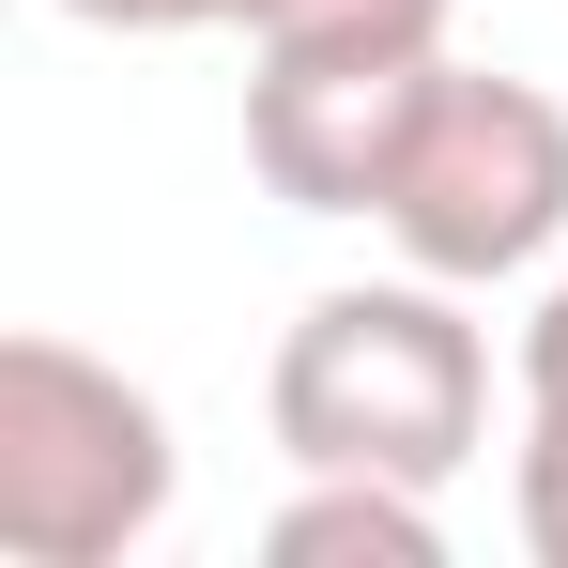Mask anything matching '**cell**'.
Listing matches in <instances>:
<instances>
[{
    "mask_svg": "<svg viewBox=\"0 0 568 568\" xmlns=\"http://www.w3.org/2000/svg\"><path fill=\"white\" fill-rule=\"evenodd\" d=\"M507 507H523V554L568 568V430H523V476H507Z\"/></svg>",
    "mask_w": 568,
    "mask_h": 568,
    "instance_id": "ba28073f",
    "label": "cell"
},
{
    "mask_svg": "<svg viewBox=\"0 0 568 568\" xmlns=\"http://www.w3.org/2000/svg\"><path fill=\"white\" fill-rule=\"evenodd\" d=\"M430 62L446 47H277V62H246V170L292 215H384V170L415 139Z\"/></svg>",
    "mask_w": 568,
    "mask_h": 568,
    "instance_id": "277c9868",
    "label": "cell"
},
{
    "mask_svg": "<svg viewBox=\"0 0 568 568\" xmlns=\"http://www.w3.org/2000/svg\"><path fill=\"white\" fill-rule=\"evenodd\" d=\"M507 384H523V430H568V262L538 277V307H523V354H507Z\"/></svg>",
    "mask_w": 568,
    "mask_h": 568,
    "instance_id": "52a82bcc",
    "label": "cell"
},
{
    "mask_svg": "<svg viewBox=\"0 0 568 568\" xmlns=\"http://www.w3.org/2000/svg\"><path fill=\"white\" fill-rule=\"evenodd\" d=\"M78 31H246V62H277V47H446V16L462 0H62Z\"/></svg>",
    "mask_w": 568,
    "mask_h": 568,
    "instance_id": "5b68a950",
    "label": "cell"
},
{
    "mask_svg": "<svg viewBox=\"0 0 568 568\" xmlns=\"http://www.w3.org/2000/svg\"><path fill=\"white\" fill-rule=\"evenodd\" d=\"M384 246L446 292H491V277H538L568 246V108L507 62H430L415 93V139L384 170Z\"/></svg>",
    "mask_w": 568,
    "mask_h": 568,
    "instance_id": "3957f363",
    "label": "cell"
},
{
    "mask_svg": "<svg viewBox=\"0 0 568 568\" xmlns=\"http://www.w3.org/2000/svg\"><path fill=\"white\" fill-rule=\"evenodd\" d=\"M262 430L292 476H446L491 446V338L462 323L446 277H338L292 307L277 369H262Z\"/></svg>",
    "mask_w": 568,
    "mask_h": 568,
    "instance_id": "6da1fadb",
    "label": "cell"
},
{
    "mask_svg": "<svg viewBox=\"0 0 568 568\" xmlns=\"http://www.w3.org/2000/svg\"><path fill=\"white\" fill-rule=\"evenodd\" d=\"M262 554L277 568H446V491H415V476H292Z\"/></svg>",
    "mask_w": 568,
    "mask_h": 568,
    "instance_id": "8992f818",
    "label": "cell"
},
{
    "mask_svg": "<svg viewBox=\"0 0 568 568\" xmlns=\"http://www.w3.org/2000/svg\"><path fill=\"white\" fill-rule=\"evenodd\" d=\"M185 491L170 399L78 338H0V554L16 568H123Z\"/></svg>",
    "mask_w": 568,
    "mask_h": 568,
    "instance_id": "7a4b0ae2",
    "label": "cell"
}]
</instances>
